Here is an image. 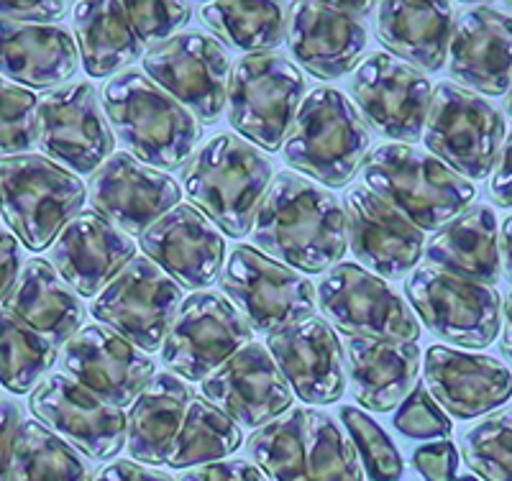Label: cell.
I'll return each instance as SVG.
<instances>
[{"mask_svg":"<svg viewBox=\"0 0 512 481\" xmlns=\"http://www.w3.org/2000/svg\"><path fill=\"white\" fill-rule=\"evenodd\" d=\"M454 34L451 3H382L377 36L392 57L418 72H438L446 64L448 41Z\"/></svg>","mask_w":512,"mask_h":481,"instance_id":"obj_35","label":"cell"},{"mask_svg":"<svg viewBox=\"0 0 512 481\" xmlns=\"http://www.w3.org/2000/svg\"><path fill=\"white\" fill-rule=\"evenodd\" d=\"M190 3H77L75 44L90 77H116L190 24Z\"/></svg>","mask_w":512,"mask_h":481,"instance_id":"obj_8","label":"cell"},{"mask_svg":"<svg viewBox=\"0 0 512 481\" xmlns=\"http://www.w3.org/2000/svg\"><path fill=\"white\" fill-rule=\"evenodd\" d=\"M413 466L425 481H456L459 451L451 441L425 443L413 451Z\"/></svg>","mask_w":512,"mask_h":481,"instance_id":"obj_43","label":"cell"},{"mask_svg":"<svg viewBox=\"0 0 512 481\" xmlns=\"http://www.w3.org/2000/svg\"><path fill=\"white\" fill-rule=\"evenodd\" d=\"M369 146L372 134L354 103L336 87H313L285 139V162L315 185L346 187Z\"/></svg>","mask_w":512,"mask_h":481,"instance_id":"obj_7","label":"cell"},{"mask_svg":"<svg viewBox=\"0 0 512 481\" xmlns=\"http://www.w3.org/2000/svg\"><path fill=\"white\" fill-rule=\"evenodd\" d=\"M100 103L113 139L159 172L185 167L203 141V126L139 70H126L105 82Z\"/></svg>","mask_w":512,"mask_h":481,"instance_id":"obj_3","label":"cell"},{"mask_svg":"<svg viewBox=\"0 0 512 481\" xmlns=\"http://www.w3.org/2000/svg\"><path fill=\"white\" fill-rule=\"evenodd\" d=\"M144 75L203 126L221 118L226 108L231 57L226 47L203 31H187L154 44L144 54Z\"/></svg>","mask_w":512,"mask_h":481,"instance_id":"obj_14","label":"cell"},{"mask_svg":"<svg viewBox=\"0 0 512 481\" xmlns=\"http://www.w3.org/2000/svg\"><path fill=\"white\" fill-rule=\"evenodd\" d=\"M251 341V325L226 297L195 292L182 302L164 338L162 361L169 374L185 382H203Z\"/></svg>","mask_w":512,"mask_h":481,"instance_id":"obj_17","label":"cell"},{"mask_svg":"<svg viewBox=\"0 0 512 481\" xmlns=\"http://www.w3.org/2000/svg\"><path fill=\"white\" fill-rule=\"evenodd\" d=\"M254 249L305 274H326L349 251L344 205L297 172H277L256 210Z\"/></svg>","mask_w":512,"mask_h":481,"instance_id":"obj_2","label":"cell"},{"mask_svg":"<svg viewBox=\"0 0 512 481\" xmlns=\"http://www.w3.org/2000/svg\"><path fill=\"white\" fill-rule=\"evenodd\" d=\"M448 72L454 85L500 98L512 90V16L495 6L461 13L448 41Z\"/></svg>","mask_w":512,"mask_h":481,"instance_id":"obj_29","label":"cell"},{"mask_svg":"<svg viewBox=\"0 0 512 481\" xmlns=\"http://www.w3.org/2000/svg\"><path fill=\"white\" fill-rule=\"evenodd\" d=\"M21 423H24L21 405H16L13 400H0V481H8L13 441H16Z\"/></svg>","mask_w":512,"mask_h":481,"instance_id":"obj_47","label":"cell"},{"mask_svg":"<svg viewBox=\"0 0 512 481\" xmlns=\"http://www.w3.org/2000/svg\"><path fill=\"white\" fill-rule=\"evenodd\" d=\"M505 111H507V116L512 118V90H510V93H507V100H505Z\"/></svg>","mask_w":512,"mask_h":481,"instance_id":"obj_53","label":"cell"},{"mask_svg":"<svg viewBox=\"0 0 512 481\" xmlns=\"http://www.w3.org/2000/svg\"><path fill=\"white\" fill-rule=\"evenodd\" d=\"M24 267V251L11 231L0 228V302L6 300Z\"/></svg>","mask_w":512,"mask_h":481,"instance_id":"obj_46","label":"cell"},{"mask_svg":"<svg viewBox=\"0 0 512 481\" xmlns=\"http://www.w3.org/2000/svg\"><path fill=\"white\" fill-rule=\"evenodd\" d=\"M241 443L239 425L169 371L154 374L126 418V448L131 461L144 466L216 464L239 451Z\"/></svg>","mask_w":512,"mask_h":481,"instance_id":"obj_1","label":"cell"},{"mask_svg":"<svg viewBox=\"0 0 512 481\" xmlns=\"http://www.w3.org/2000/svg\"><path fill=\"white\" fill-rule=\"evenodd\" d=\"M285 41L303 70L318 80H338L359 67L369 31L364 21L338 13L328 3H297Z\"/></svg>","mask_w":512,"mask_h":481,"instance_id":"obj_30","label":"cell"},{"mask_svg":"<svg viewBox=\"0 0 512 481\" xmlns=\"http://www.w3.org/2000/svg\"><path fill=\"white\" fill-rule=\"evenodd\" d=\"M405 295L423 325L451 346L487 348L502 328V297L495 287L420 267L405 279Z\"/></svg>","mask_w":512,"mask_h":481,"instance_id":"obj_15","label":"cell"},{"mask_svg":"<svg viewBox=\"0 0 512 481\" xmlns=\"http://www.w3.org/2000/svg\"><path fill=\"white\" fill-rule=\"evenodd\" d=\"M93 481H175L169 474L159 469H149L144 464H136L131 458H121V461H113L105 469L98 471Z\"/></svg>","mask_w":512,"mask_h":481,"instance_id":"obj_49","label":"cell"},{"mask_svg":"<svg viewBox=\"0 0 512 481\" xmlns=\"http://www.w3.org/2000/svg\"><path fill=\"white\" fill-rule=\"evenodd\" d=\"M221 290L254 333L285 331L315 313L313 282L246 244L228 256Z\"/></svg>","mask_w":512,"mask_h":481,"instance_id":"obj_13","label":"cell"},{"mask_svg":"<svg viewBox=\"0 0 512 481\" xmlns=\"http://www.w3.org/2000/svg\"><path fill=\"white\" fill-rule=\"evenodd\" d=\"M29 410L36 423L88 461H111L126 448V412L103 402L64 371H52L36 384Z\"/></svg>","mask_w":512,"mask_h":481,"instance_id":"obj_19","label":"cell"},{"mask_svg":"<svg viewBox=\"0 0 512 481\" xmlns=\"http://www.w3.org/2000/svg\"><path fill=\"white\" fill-rule=\"evenodd\" d=\"M62 369L113 407H131L157 374V364L105 325H82L62 351Z\"/></svg>","mask_w":512,"mask_h":481,"instance_id":"obj_22","label":"cell"},{"mask_svg":"<svg viewBox=\"0 0 512 481\" xmlns=\"http://www.w3.org/2000/svg\"><path fill=\"white\" fill-rule=\"evenodd\" d=\"M57 356L59 348L0 305V387L13 395H31L57 364Z\"/></svg>","mask_w":512,"mask_h":481,"instance_id":"obj_38","label":"cell"},{"mask_svg":"<svg viewBox=\"0 0 512 481\" xmlns=\"http://www.w3.org/2000/svg\"><path fill=\"white\" fill-rule=\"evenodd\" d=\"M3 308L24 320L41 338H47L54 348L67 346L85 323L80 297L62 282L52 264L39 256L24 261Z\"/></svg>","mask_w":512,"mask_h":481,"instance_id":"obj_34","label":"cell"},{"mask_svg":"<svg viewBox=\"0 0 512 481\" xmlns=\"http://www.w3.org/2000/svg\"><path fill=\"white\" fill-rule=\"evenodd\" d=\"M315 305L333 331L346 338L400 343H415L420 338L418 315L400 292L351 261H341L320 277Z\"/></svg>","mask_w":512,"mask_h":481,"instance_id":"obj_12","label":"cell"},{"mask_svg":"<svg viewBox=\"0 0 512 481\" xmlns=\"http://www.w3.org/2000/svg\"><path fill=\"white\" fill-rule=\"evenodd\" d=\"M177 481H267V476L246 458H223L216 464L195 466Z\"/></svg>","mask_w":512,"mask_h":481,"instance_id":"obj_45","label":"cell"},{"mask_svg":"<svg viewBox=\"0 0 512 481\" xmlns=\"http://www.w3.org/2000/svg\"><path fill=\"white\" fill-rule=\"evenodd\" d=\"M203 397L239 428H264L292 407V389L267 346L249 343L203 379Z\"/></svg>","mask_w":512,"mask_h":481,"instance_id":"obj_24","label":"cell"},{"mask_svg":"<svg viewBox=\"0 0 512 481\" xmlns=\"http://www.w3.org/2000/svg\"><path fill=\"white\" fill-rule=\"evenodd\" d=\"M456 481H479L477 476H456Z\"/></svg>","mask_w":512,"mask_h":481,"instance_id":"obj_55","label":"cell"},{"mask_svg":"<svg viewBox=\"0 0 512 481\" xmlns=\"http://www.w3.org/2000/svg\"><path fill=\"white\" fill-rule=\"evenodd\" d=\"M267 351L292 395L308 405H333L344 397V348L336 331L318 315L269 333Z\"/></svg>","mask_w":512,"mask_h":481,"instance_id":"obj_25","label":"cell"},{"mask_svg":"<svg viewBox=\"0 0 512 481\" xmlns=\"http://www.w3.org/2000/svg\"><path fill=\"white\" fill-rule=\"evenodd\" d=\"M507 136L505 116L482 95L454 82L433 90L423 126V144L451 172L474 182L495 169Z\"/></svg>","mask_w":512,"mask_h":481,"instance_id":"obj_11","label":"cell"},{"mask_svg":"<svg viewBox=\"0 0 512 481\" xmlns=\"http://www.w3.org/2000/svg\"><path fill=\"white\" fill-rule=\"evenodd\" d=\"M290 11V3H208L200 18L226 47L264 54L285 41Z\"/></svg>","mask_w":512,"mask_h":481,"instance_id":"obj_36","label":"cell"},{"mask_svg":"<svg viewBox=\"0 0 512 481\" xmlns=\"http://www.w3.org/2000/svg\"><path fill=\"white\" fill-rule=\"evenodd\" d=\"M67 6L59 0H18V3H0V21L26 26H57Z\"/></svg>","mask_w":512,"mask_h":481,"instance_id":"obj_44","label":"cell"},{"mask_svg":"<svg viewBox=\"0 0 512 481\" xmlns=\"http://www.w3.org/2000/svg\"><path fill=\"white\" fill-rule=\"evenodd\" d=\"M346 238L359 267L372 269L379 279H400L418 267L425 251V233L377 198L364 182L344 195Z\"/></svg>","mask_w":512,"mask_h":481,"instance_id":"obj_23","label":"cell"},{"mask_svg":"<svg viewBox=\"0 0 512 481\" xmlns=\"http://www.w3.org/2000/svg\"><path fill=\"white\" fill-rule=\"evenodd\" d=\"M497 11H502V13H507V16H512V3H502V6H495Z\"/></svg>","mask_w":512,"mask_h":481,"instance_id":"obj_54","label":"cell"},{"mask_svg":"<svg viewBox=\"0 0 512 481\" xmlns=\"http://www.w3.org/2000/svg\"><path fill=\"white\" fill-rule=\"evenodd\" d=\"M461 456L482 481H512V410L492 412L466 430Z\"/></svg>","mask_w":512,"mask_h":481,"instance_id":"obj_39","label":"cell"},{"mask_svg":"<svg viewBox=\"0 0 512 481\" xmlns=\"http://www.w3.org/2000/svg\"><path fill=\"white\" fill-rule=\"evenodd\" d=\"M36 95L0 77V157L29 154L34 146Z\"/></svg>","mask_w":512,"mask_h":481,"instance_id":"obj_41","label":"cell"},{"mask_svg":"<svg viewBox=\"0 0 512 481\" xmlns=\"http://www.w3.org/2000/svg\"><path fill=\"white\" fill-rule=\"evenodd\" d=\"M423 379L436 405L459 420L482 418L512 397V371L500 359L448 346L425 351Z\"/></svg>","mask_w":512,"mask_h":481,"instance_id":"obj_28","label":"cell"},{"mask_svg":"<svg viewBox=\"0 0 512 481\" xmlns=\"http://www.w3.org/2000/svg\"><path fill=\"white\" fill-rule=\"evenodd\" d=\"M85 198L80 177L44 154L0 157V213L26 249H49Z\"/></svg>","mask_w":512,"mask_h":481,"instance_id":"obj_9","label":"cell"},{"mask_svg":"<svg viewBox=\"0 0 512 481\" xmlns=\"http://www.w3.org/2000/svg\"><path fill=\"white\" fill-rule=\"evenodd\" d=\"M341 348L351 395L367 410H395L418 384L420 348L415 343L346 338Z\"/></svg>","mask_w":512,"mask_h":481,"instance_id":"obj_31","label":"cell"},{"mask_svg":"<svg viewBox=\"0 0 512 481\" xmlns=\"http://www.w3.org/2000/svg\"><path fill=\"white\" fill-rule=\"evenodd\" d=\"M34 144L72 174H93L113 154V131L93 82H67L36 98Z\"/></svg>","mask_w":512,"mask_h":481,"instance_id":"obj_16","label":"cell"},{"mask_svg":"<svg viewBox=\"0 0 512 481\" xmlns=\"http://www.w3.org/2000/svg\"><path fill=\"white\" fill-rule=\"evenodd\" d=\"M8 481H93V464L36 420L18 425Z\"/></svg>","mask_w":512,"mask_h":481,"instance_id":"obj_37","label":"cell"},{"mask_svg":"<svg viewBox=\"0 0 512 481\" xmlns=\"http://www.w3.org/2000/svg\"><path fill=\"white\" fill-rule=\"evenodd\" d=\"M328 6L336 8L338 13H346V16L356 18V21H361L369 11H374L372 3H328Z\"/></svg>","mask_w":512,"mask_h":481,"instance_id":"obj_52","label":"cell"},{"mask_svg":"<svg viewBox=\"0 0 512 481\" xmlns=\"http://www.w3.org/2000/svg\"><path fill=\"white\" fill-rule=\"evenodd\" d=\"M392 423H395L397 433L405 435V438H413V441H433V438L436 441H441V438L446 441L451 430H454L446 412L428 395V389L418 387V384L400 402Z\"/></svg>","mask_w":512,"mask_h":481,"instance_id":"obj_42","label":"cell"},{"mask_svg":"<svg viewBox=\"0 0 512 481\" xmlns=\"http://www.w3.org/2000/svg\"><path fill=\"white\" fill-rule=\"evenodd\" d=\"M364 185L420 231H441L472 205L477 187L413 144H382L361 162Z\"/></svg>","mask_w":512,"mask_h":481,"instance_id":"obj_6","label":"cell"},{"mask_svg":"<svg viewBox=\"0 0 512 481\" xmlns=\"http://www.w3.org/2000/svg\"><path fill=\"white\" fill-rule=\"evenodd\" d=\"M246 451L267 481H364L349 435L313 407H290L254 430Z\"/></svg>","mask_w":512,"mask_h":481,"instance_id":"obj_5","label":"cell"},{"mask_svg":"<svg viewBox=\"0 0 512 481\" xmlns=\"http://www.w3.org/2000/svg\"><path fill=\"white\" fill-rule=\"evenodd\" d=\"M351 103L384 139L418 141L431 108V80L387 52L369 54L349 80Z\"/></svg>","mask_w":512,"mask_h":481,"instance_id":"obj_20","label":"cell"},{"mask_svg":"<svg viewBox=\"0 0 512 481\" xmlns=\"http://www.w3.org/2000/svg\"><path fill=\"white\" fill-rule=\"evenodd\" d=\"M185 302L182 287L152 259L136 256L93 300V318L139 351L162 348Z\"/></svg>","mask_w":512,"mask_h":481,"instance_id":"obj_18","label":"cell"},{"mask_svg":"<svg viewBox=\"0 0 512 481\" xmlns=\"http://www.w3.org/2000/svg\"><path fill=\"white\" fill-rule=\"evenodd\" d=\"M425 267L479 284H497L500 264V221L489 205H469L454 221L425 241Z\"/></svg>","mask_w":512,"mask_h":481,"instance_id":"obj_33","label":"cell"},{"mask_svg":"<svg viewBox=\"0 0 512 481\" xmlns=\"http://www.w3.org/2000/svg\"><path fill=\"white\" fill-rule=\"evenodd\" d=\"M489 195L502 208H512V131L505 136L500 157H497L495 169H492Z\"/></svg>","mask_w":512,"mask_h":481,"instance_id":"obj_48","label":"cell"},{"mask_svg":"<svg viewBox=\"0 0 512 481\" xmlns=\"http://www.w3.org/2000/svg\"><path fill=\"white\" fill-rule=\"evenodd\" d=\"M182 187L175 177L146 167L126 151H113L90 177V203L105 221L128 236H141L149 226L177 208Z\"/></svg>","mask_w":512,"mask_h":481,"instance_id":"obj_21","label":"cell"},{"mask_svg":"<svg viewBox=\"0 0 512 481\" xmlns=\"http://www.w3.org/2000/svg\"><path fill=\"white\" fill-rule=\"evenodd\" d=\"M134 259V238L95 210H80L54 238L49 264L77 297H98Z\"/></svg>","mask_w":512,"mask_h":481,"instance_id":"obj_27","label":"cell"},{"mask_svg":"<svg viewBox=\"0 0 512 481\" xmlns=\"http://www.w3.org/2000/svg\"><path fill=\"white\" fill-rule=\"evenodd\" d=\"M146 259L185 290H205L221 277L226 241L195 205H177L139 236Z\"/></svg>","mask_w":512,"mask_h":481,"instance_id":"obj_26","label":"cell"},{"mask_svg":"<svg viewBox=\"0 0 512 481\" xmlns=\"http://www.w3.org/2000/svg\"><path fill=\"white\" fill-rule=\"evenodd\" d=\"M500 264L512 282V215H507L500 228Z\"/></svg>","mask_w":512,"mask_h":481,"instance_id":"obj_50","label":"cell"},{"mask_svg":"<svg viewBox=\"0 0 512 481\" xmlns=\"http://www.w3.org/2000/svg\"><path fill=\"white\" fill-rule=\"evenodd\" d=\"M502 354L512 361V290L507 292L502 305Z\"/></svg>","mask_w":512,"mask_h":481,"instance_id":"obj_51","label":"cell"},{"mask_svg":"<svg viewBox=\"0 0 512 481\" xmlns=\"http://www.w3.org/2000/svg\"><path fill=\"white\" fill-rule=\"evenodd\" d=\"M338 418L344 423L351 443L361 458V471L369 476V481H400L405 474L400 451L390 441V435L384 433L367 412L359 407L344 405L338 410Z\"/></svg>","mask_w":512,"mask_h":481,"instance_id":"obj_40","label":"cell"},{"mask_svg":"<svg viewBox=\"0 0 512 481\" xmlns=\"http://www.w3.org/2000/svg\"><path fill=\"white\" fill-rule=\"evenodd\" d=\"M272 180L269 159L236 134L210 139L187 159L180 174L187 198L231 238L249 236Z\"/></svg>","mask_w":512,"mask_h":481,"instance_id":"obj_4","label":"cell"},{"mask_svg":"<svg viewBox=\"0 0 512 481\" xmlns=\"http://www.w3.org/2000/svg\"><path fill=\"white\" fill-rule=\"evenodd\" d=\"M80 70V54L64 26L0 21V77L26 90H54Z\"/></svg>","mask_w":512,"mask_h":481,"instance_id":"obj_32","label":"cell"},{"mask_svg":"<svg viewBox=\"0 0 512 481\" xmlns=\"http://www.w3.org/2000/svg\"><path fill=\"white\" fill-rule=\"evenodd\" d=\"M305 87L303 72L280 52L246 54L231 70L228 123L256 149H282L305 98Z\"/></svg>","mask_w":512,"mask_h":481,"instance_id":"obj_10","label":"cell"}]
</instances>
